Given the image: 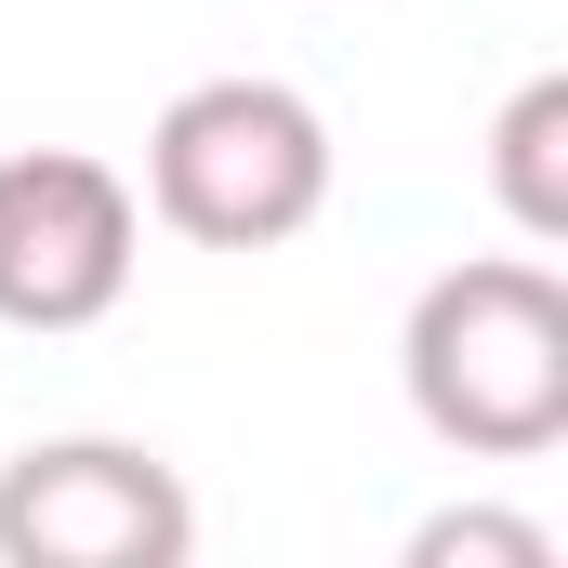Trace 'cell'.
<instances>
[{"mask_svg":"<svg viewBox=\"0 0 568 568\" xmlns=\"http://www.w3.org/2000/svg\"><path fill=\"white\" fill-rule=\"evenodd\" d=\"M199 503L133 436H40L0 463V568H185Z\"/></svg>","mask_w":568,"mask_h":568,"instance_id":"obj_4","label":"cell"},{"mask_svg":"<svg viewBox=\"0 0 568 568\" xmlns=\"http://www.w3.org/2000/svg\"><path fill=\"white\" fill-rule=\"evenodd\" d=\"M410 568H556V529L463 503V516H424V529H410Z\"/></svg>","mask_w":568,"mask_h":568,"instance_id":"obj_6","label":"cell"},{"mask_svg":"<svg viewBox=\"0 0 568 568\" xmlns=\"http://www.w3.org/2000/svg\"><path fill=\"white\" fill-rule=\"evenodd\" d=\"M145 212L199 252H278L331 212V120L291 80H199L145 133Z\"/></svg>","mask_w":568,"mask_h":568,"instance_id":"obj_2","label":"cell"},{"mask_svg":"<svg viewBox=\"0 0 568 568\" xmlns=\"http://www.w3.org/2000/svg\"><path fill=\"white\" fill-rule=\"evenodd\" d=\"M489 199H503V225H516L529 252L568 239V80L556 67L503 93V120H489Z\"/></svg>","mask_w":568,"mask_h":568,"instance_id":"obj_5","label":"cell"},{"mask_svg":"<svg viewBox=\"0 0 568 568\" xmlns=\"http://www.w3.org/2000/svg\"><path fill=\"white\" fill-rule=\"evenodd\" d=\"M145 265V199L93 145L0 159V331H93Z\"/></svg>","mask_w":568,"mask_h":568,"instance_id":"obj_3","label":"cell"},{"mask_svg":"<svg viewBox=\"0 0 568 568\" xmlns=\"http://www.w3.org/2000/svg\"><path fill=\"white\" fill-rule=\"evenodd\" d=\"M410 424L463 463H542L568 436V278L542 252H476L410 291L397 331Z\"/></svg>","mask_w":568,"mask_h":568,"instance_id":"obj_1","label":"cell"}]
</instances>
